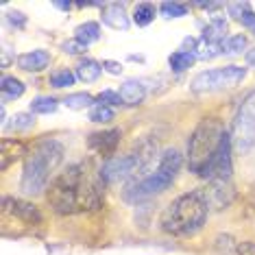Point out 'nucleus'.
I'll return each mask as SVG.
<instances>
[{
    "instance_id": "obj_33",
    "label": "nucleus",
    "mask_w": 255,
    "mask_h": 255,
    "mask_svg": "<svg viewBox=\"0 0 255 255\" xmlns=\"http://www.w3.org/2000/svg\"><path fill=\"white\" fill-rule=\"evenodd\" d=\"M61 50H63L66 55H83L85 50H88V46H83V44L79 42V39L72 37V39H66V42L61 44Z\"/></svg>"
},
{
    "instance_id": "obj_43",
    "label": "nucleus",
    "mask_w": 255,
    "mask_h": 255,
    "mask_svg": "<svg viewBox=\"0 0 255 255\" xmlns=\"http://www.w3.org/2000/svg\"><path fill=\"white\" fill-rule=\"evenodd\" d=\"M253 33H255V31H253Z\"/></svg>"
},
{
    "instance_id": "obj_24",
    "label": "nucleus",
    "mask_w": 255,
    "mask_h": 255,
    "mask_svg": "<svg viewBox=\"0 0 255 255\" xmlns=\"http://www.w3.org/2000/svg\"><path fill=\"white\" fill-rule=\"evenodd\" d=\"M96 103V98L88 94V92H77V94H70L63 98V105L68 109H74V112H79V109H85V107H92Z\"/></svg>"
},
{
    "instance_id": "obj_27",
    "label": "nucleus",
    "mask_w": 255,
    "mask_h": 255,
    "mask_svg": "<svg viewBox=\"0 0 255 255\" xmlns=\"http://www.w3.org/2000/svg\"><path fill=\"white\" fill-rule=\"evenodd\" d=\"M223 46V55H240L247 48V37L245 35H229L225 37Z\"/></svg>"
},
{
    "instance_id": "obj_39",
    "label": "nucleus",
    "mask_w": 255,
    "mask_h": 255,
    "mask_svg": "<svg viewBox=\"0 0 255 255\" xmlns=\"http://www.w3.org/2000/svg\"><path fill=\"white\" fill-rule=\"evenodd\" d=\"M0 55H2V57H0V66H2V68H9L13 59H11V48H9L7 44H2V50H0Z\"/></svg>"
},
{
    "instance_id": "obj_26",
    "label": "nucleus",
    "mask_w": 255,
    "mask_h": 255,
    "mask_svg": "<svg viewBox=\"0 0 255 255\" xmlns=\"http://www.w3.org/2000/svg\"><path fill=\"white\" fill-rule=\"evenodd\" d=\"M90 120L92 123H98V125H107L114 120V107H107L103 103H94L90 107Z\"/></svg>"
},
{
    "instance_id": "obj_8",
    "label": "nucleus",
    "mask_w": 255,
    "mask_h": 255,
    "mask_svg": "<svg viewBox=\"0 0 255 255\" xmlns=\"http://www.w3.org/2000/svg\"><path fill=\"white\" fill-rule=\"evenodd\" d=\"M234 146H231V135L225 133L223 142H220L218 150L214 153V157L207 161V166L201 170V175L205 181H229L231 172H234V159H231Z\"/></svg>"
},
{
    "instance_id": "obj_19",
    "label": "nucleus",
    "mask_w": 255,
    "mask_h": 255,
    "mask_svg": "<svg viewBox=\"0 0 255 255\" xmlns=\"http://www.w3.org/2000/svg\"><path fill=\"white\" fill-rule=\"evenodd\" d=\"M74 39H79L83 46H90L101 39V24L98 22H83L74 28Z\"/></svg>"
},
{
    "instance_id": "obj_13",
    "label": "nucleus",
    "mask_w": 255,
    "mask_h": 255,
    "mask_svg": "<svg viewBox=\"0 0 255 255\" xmlns=\"http://www.w3.org/2000/svg\"><path fill=\"white\" fill-rule=\"evenodd\" d=\"M101 18L103 24H107L114 31H127L131 26V20L125 11V4L112 2V4H103L101 7Z\"/></svg>"
},
{
    "instance_id": "obj_37",
    "label": "nucleus",
    "mask_w": 255,
    "mask_h": 255,
    "mask_svg": "<svg viewBox=\"0 0 255 255\" xmlns=\"http://www.w3.org/2000/svg\"><path fill=\"white\" fill-rule=\"evenodd\" d=\"M103 70H107L109 74H116V77H118V74L123 72V63H120V61H112V59H105V61H103Z\"/></svg>"
},
{
    "instance_id": "obj_42",
    "label": "nucleus",
    "mask_w": 255,
    "mask_h": 255,
    "mask_svg": "<svg viewBox=\"0 0 255 255\" xmlns=\"http://www.w3.org/2000/svg\"><path fill=\"white\" fill-rule=\"evenodd\" d=\"M53 7H57V9H61V11H68L72 7V2H53Z\"/></svg>"
},
{
    "instance_id": "obj_28",
    "label": "nucleus",
    "mask_w": 255,
    "mask_h": 255,
    "mask_svg": "<svg viewBox=\"0 0 255 255\" xmlns=\"http://www.w3.org/2000/svg\"><path fill=\"white\" fill-rule=\"evenodd\" d=\"M159 13L164 15L166 20L183 18V15H188V4H183V2H161L159 4Z\"/></svg>"
},
{
    "instance_id": "obj_16",
    "label": "nucleus",
    "mask_w": 255,
    "mask_h": 255,
    "mask_svg": "<svg viewBox=\"0 0 255 255\" xmlns=\"http://www.w3.org/2000/svg\"><path fill=\"white\" fill-rule=\"evenodd\" d=\"M118 94L123 98V105H140L144 98H146V85H144V81L129 79L120 85Z\"/></svg>"
},
{
    "instance_id": "obj_2",
    "label": "nucleus",
    "mask_w": 255,
    "mask_h": 255,
    "mask_svg": "<svg viewBox=\"0 0 255 255\" xmlns=\"http://www.w3.org/2000/svg\"><path fill=\"white\" fill-rule=\"evenodd\" d=\"M183 166V155L179 153L177 148H166L161 150L157 166L153 168L146 175L131 179V183L125 188L123 199L127 203H140L144 199H150V196L164 192L172 185V181L177 179L179 170Z\"/></svg>"
},
{
    "instance_id": "obj_40",
    "label": "nucleus",
    "mask_w": 255,
    "mask_h": 255,
    "mask_svg": "<svg viewBox=\"0 0 255 255\" xmlns=\"http://www.w3.org/2000/svg\"><path fill=\"white\" fill-rule=\"evenodd\" d=\"M194 7H199L203 11H214V9H218L220 4L218 2H194Z\"/></svg>"
},
{
    "instance_id": "obj_31",
    "label": "nucleus",
    "mask_w": 255,
    "mask_h": 255,
    "mask_svg": "<svg viewBox=\"0 0 255 255\" xmlns=\"http://www.w3.org/2000/svg\"><path fill=\"white\" fill-rule=\"evenodd\" d=\"M236 247H238V242H234L229 236L216 238V249L220 251V255H236Z\"/></svg>"
},
{
    "instance_id": "obj_38",
    "label": "nucleus",
    "mask_w": 255,
    "mask_h": 255,
    "mask_svg": "<svg viewBox=\"0 0 255 255\" xmlns=\"http://www.w3.org/2000/svg\"><path fill=\"white\" fill-rule=\"evenodd\" d=\"M238 22H242L247 28H253V31H255V13H253L251 9H247L245 13L240 15V20H238Z\"/></svg>"
},
{
    "instance_id": "obj_12",
    "label": "nucleus",
    "mask_w": 255,
    "mask_h": 255,
    "mask_svg": "<svg viewBox=\"0 0 255 255\" xmlns=\"http://www.w3.org/2000/svg\"><path fill=\"white\" fill-rule=\"evenodd\" d=\"M88 144H90V148H94L96 153H101L105 159H109L116 155V148H118V144H120V131L107 129V131L92 133L88 137Z\"/></svg>"
},
{
    "instance_id": "obj_18",
    "label": "nucleus",
    "mask_w": 255,
    "mask_h": 255,
    "mask_svg": "<svg viewBox=\"0 0 255 255\" xmlns=\"http://www.w3.org/2000/svg\"><path fill=\"white\" fill-rule=\"evenodd\" d=\"M0 92H2V101H18L26 92V85L20 79L2 74V79H0Z\"/></svg>"
},
{
    "instance_id": "obj_21",
    "label": "nucleus",
    "mask_w": 255,
    "mask_h": 255,
    "mask_svg": "<svg viewBox=\"0 0 255 255\" xmlns=\"http://www.w3.org/2000/svg\"><path fill=\"white\" fill-rule=\"evenodd\" d=\"M223 42H207V39H199L194 48V57L196 59H214V57L223 55Z\"/></svg>"
},
{
    "instance_id": "obj_34",
    "label": "nucleus",
    "mask_w": 255,
    "mask_h": 255,
    "mask_svg": "<svg viewBox=\"0 0 255 255\" xmlns=\"http://www.w3.org/2000/svg\"><path fill=\"white\" fill-rule=\"evenodd\" d=\"M227 9H229V15H234L236 20H240V15L245 13L247 9H251V4L249 2H231Z\"/></svg>"
},
{
    "instance_id": "obj_9",
    "label": "nucleus",
    "mask_w": 255,
    "mask_h": 255,
    "mask_svg": "<svg viewBox=\"0 0 255 255\" xmlns=\"http://www.w3.org/2000/svg\"><path fill=\"white\" fill-rule=\"evenodd\" d=\"M137 172H142L140 161H137L133 153H127V155H114V157L105 159L98 177L105 183H118V181H125V179H133Z\"/></svg>"
},
{
    "instance_id": "obj_29",
    "label": "nucleus",
    "mask_w": 255,
    "mask_h": 255,
    "mask_svg": "<svg viewBox=\"0 0 255 255\" xmlns=\"http://www.w3.org/2000/svg\"><path fill=\"white\" fill-rule=\"evenodd\" d=\"M77 81V74L70 72V70H55L50 74V85L57 90H63V88H70Z\"/></svg>"
},
{
    "instance_id": "obj_36",
    "label": "nucleus",
    "mask_w": 255,
    "mask_h": 255,
    "mask_svg": "<svg viewBox=\"0 0 255 255\" xmlns=\"http://www.w3.org/2000/svg\"><path fill=\"white\" fill-rule=\"evenodd\" d=\"M7 20L11 22V26H18V28H24V24H26L24 13H20V11H11V13H7Z\"/></svg>"
},
{
    "instance_id": "obj_14",
    "label": "nucleus",
    "mask_w": 255,
    "mask_h": 255,
    "mask_svg": "<svg viewBox=\"0 0 255 255\" xmlns=\"http://www.w3.org/2000/svg\"><path fill=\"white\" fill-rule=\"evenodd\" d=\"M26 155V146L20 140H11V137H2L0 140V170H7L15 159Z\"/></svg>"
},
{
    "instance_id": "obj_32",
    "label": "nucleus",
    "mask_w": 255,
    "mask_h": 255,
    "mask_svg": "<svg viewBox=\"0 0 255 255\" xmlns=\"http://www.w3.org/2000/svg\"><path fill=\"white\" fill-rule=\"evenodd\" d=\"M96 103H103V105H107V107H116V105H123V98H120L118 92L105 90L96 96Z\"/></svg>"
},
{
    "instance_id": "obj_5",
    "label": "nucleus",
    "mask_w": 255,
    "mask_h": 255,
    "mask_svg": "<svg viewBox=\"0 0 255 255\" xmlns=\"http://www.w3.org/2000/svg\"><path fill=\"white\" fill-rule=\"evenodd\" d=\"M85 181V168L83 164H72L63 172H59L48 188V199L50 207L57 214H77L81 212L79 207V190Z\"/></svg>"
},
{
    "instance_id": "obj_1",
    "label": "nucleus",
    "mask_w": 255,
    "mask_h": 255,
    "mask_svg": "<svg viewBox=\"0 0 255 255\" xmlns=\"http://www.w3.org/2000/svg\"><path fill=\"white\" fill-rule=\"evenodd\" d=\"M63 146L57 140H42L24 159L20 190L26 196H37L48 190L50 175L61 166Z\"/></svg>"
},
{
    "instance_id": "obj_35",
    "label": "nucleus",
    "mask_w": 255,
    "mask_h": 255,
    "mask_svg": "<svg viewBox=\"0 0 255 255\" xmlns=\"http://www.w3.org/2000/svg\"><path fill=\"white\" fill-rule=\"evenodd\" d=\"M236 255H255V242H251V240H242V242H238Z\"/></svg>"
},
{
    "instance_id": "obj_22",
    "label": "nucleus",
    "mask_w": 255,
    "mask_h": 255,
    "mask_svg": "<svg viewBox=\"0 0 255 255\" xmlns=\"http://www.w3.org/2000/svg\"><path fill=\"white\" fill-rule=\"evenodd\" d=\"M155 13H157L155 4H150V2H137L135 9H133V22H135L137 26H148L150 22L155 20Z\"/></svg>"
},
{
    "instance_id": "obj_20",
    "label": "nucleus",
    "mask_w": 255,
    "mask_h": 255,
    "mask_svg": "<svg viewBox=\"0 0 255 255\" xmlns=\"http://www.w3.org/2000/svg\"><path fill=\"white\" fill-rule=\"evenodd\" d=\"M196 61V57L192 50H175L170 57H168V63H170V68L175 72H185V70H190L192 68V63Z\"/></svg>"
},
{
    "instance_id": "obj_23",
    "label": "nucleus",
    "mask_w": 255,
    "mask_h": 255,
    "mask_svg": "<svg viewBox=\"0 0 255 255\" xmlns=\"http://www.w3.org/2000/svg\"><path fill=\"white\" fill-rule=\"evenodd\" d=\"M225 33H227V22L223 18H214L205 26L201 39H207V42H225Z\"/></svg>"
},
{
    "instance_id": "obj_25",
    "label": "nucleus",
    "mask_w": 255,
    "mask_h": 255,
    "mask_svg": "<svg viewBox=\"0 0 255 255\" xmlns=\"http://www.w3.org/2000/svg\"><path fill=\"white\" fill-rule=\"evenodd\" d=\"M57 107H59V103L53 96H39L35 101H31V114H39V116L55 114Z\"/></svg>"
},
{
    "instance_id": "obj_3",
    "label": "nucleus",
    "mask_w": 255,
    "mask_h": 255,
    "mask_svg": "<svg viewBox=\"0 0 255 255\" xmlns=\"http://www.w3.org/2000/svg\"><path fill=\"white\" fill-rule=\"evenodd\" d=\"M210 207L201 199V194L188 192L177 196L161 214V229L172 236H192L207 220Z\"/></svg>"
},
{
    "instance_id": "obj_17",
    "label": "nucleus",
    "mask_w": 255,
    "mask_h": 255,
    "mask_svg": "<svg viewBox=\"0 0 255 255\" xmlns=\"http://www.w3.org/2000/svg\"><path fill=\"white\" fill-rule=\"evenodd\" d=\"M101 72H103V63H98L94 59H81L77 63V68H74L77 79L83 81V83H94L101 77Z\"/></svg>"
},
{
    "instance_id": "obj_15",
    "label": "nucleus",
    "mask_w": 255,
    "mask_h": 255,
    "mask_svg": "<svg viewBox=\"0 0 255 255\" xmlns=\"http://www.w3.org/2000/svg\"><path fill=\"white\" fill-rule=\"evenodd\" d=\"M50 63V53L48 50H31V53H22L18 57V68L24 72H42Z\"/></svg>"
},
{
    "instance_id": "obj_11",
    "label": "nucleus",
    "mask_w": 255,
    "mask_h": 255,
    "mask_svg": "<svg viewBox=\"0 0 255 255\" xmlns=\"http://www.w3.org/2000/svg\"><path fill=\"white\" fill-rule=\"evenodd\" d=\"M2 212L22 220L24 225H33V227H35V225H42V212H39L33 203H28L24 199H11V196H4L2 199Z\"/></svg>"
},
{
    "instance_id": "obj_10",
    "label": "nucleus",
    "mask_w": 255,
    "mask_h": 255,
    "mask_svg": "<svg viewBox=\"0 0 255 255\" xmlns=\"http://www.w3.org/2000/svg\"><path fill=\"white\" fill-rule=\"evenodd\" d=\"M196 192L201 194V199L205 201V205L210 210H225V207L231 205L234 201V185L229 181H207V185L199 188Z\"/></svg>"
},
{
    "instance_id": "obj_7",
    "label": "nucleus",
    "mask_w": 255,
    "mask_h": 255,
    "mask_svg": "<svg viewBox=\"0 0 255 255\" xmlns=\"http://www.w3.org/2000/svg\"><path fill=\"white\" fill-rule=\"evenodd\" d=\"M247 77V68L242 66H225V68H214V70L199 72L190 83L192 94H212L220 90H231L240 85Z\"/></svg>"
},
{
    "instance_id": "obj_6",
    "label": "nucleus",
    "mask_w": 255,
    "mask_h": 255,
    "mask_svg": "<svg viewBox=\"0 0 255 255\" xmlns=\"http://www.w3.org/2000/svg\"><path fill=\"white\" fill-rule=\"evenodd\" d=\"M231 146L238 155H247L255 146V92H251L240 109L236 112V118L231 123Z\"/></svg>"
},
{
    "instance_id": "obj_4",
    "label": "nucleus",
    "mask_w": 255,
    "mask_h": 255,
    "mask_svg": "<svg viewBox=\"0 0 255 255\" xmlns=\"http://www.w3.org/2000/svg\"><path fill=\"white\" fill-rule=\"evenodd\" d=\"M225 125L218 118H203L188 140V168L196 175L207 166V161L214 157L220 142L225 137Z\"/></svg>"
},
{
    "instance_id": "obj_30",
    "label": "nucleus",
    "mask_w": 255,
    "mask_h": 255,
    "mask_svg": "<svg viewBox=\"0 0 255 255\" xmlns=\"http://www.w3.org/2000/svg\"><path fill=\"white\" fill-rule=\"evenodd\" d=\"M33 125H35V118H33V114H24V112H22V114H15L13 118H11V123L7 125V129L18 133V131H28Z\"/></svg>"
},
{
    "instance_id": "obj_41",
    "label": "nucleus",
    "mask_w": 255,
    "mask_h": 255,
    "mask_svg": "<svg viewBox=\"0 0 255 255\" xmlns=\"http://www.w3.org/2000/svg\"><path fill=\"white\" fill-rule=\"evenodd\" d=\"M245 61H247V66H251V68H255V48H251V50H247V53H245Z\"/></svg>"
}]
</instances>
